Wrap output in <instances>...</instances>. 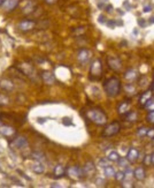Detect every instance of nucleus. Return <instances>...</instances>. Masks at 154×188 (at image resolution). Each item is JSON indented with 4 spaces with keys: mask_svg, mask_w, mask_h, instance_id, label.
Listing matches in <instances>:
<instances>
[{
    "mask_svg": "<svg viewBox=\"0 0 154 188\" xmlns=\"http://www.w3.org/2000/svg\"><path fill=\"white\" fill-rule=\"evenodd\" d=\"M96 185H98L99 187H104V186H106V182H105L102 179H99V178H98V179L96 180Z\"/></svg>",
    "mask_w": 154,
    "mask_h": 188,
    "instance_id": "nucleus-38",
    "label": "nucleus"
},
{
    "mask_svg": "<svg viewBox=\"0 0 154 188\" xmlns=\"http://www.w3.org/2000/svg\"><path fill=\"white\" fill-rule=\"evenodd\" d=\"M146 120H147V122H150V124L154 125V110L153 111H150V112L147 113V116H146Z\"/></svg>",
    "mask_w": 154,
    "mask_h": 188,
    "instance_id": "nucleus-33",
    "label": "nucleus"
},
{
    "mask_svg": "<svg viewBox=\"0 0 154 188\" xmlns=\"http://www.w3.org/2000/svg\"><path fill=\"white\" fill-rule=\"evenodd\" d=\"M124 79L129 82H133L138 79V73L135 69H128L124 74Z\"/></svg>",
    "mask_w": 154,
    "mask_h": 188,
    "instance_id": "nucleus-20",
    "label": "nucleus"
},
{
    "mask_svg": "<svg viewBox=\"0 0 154 188\" xmlns=\"http://www.w3.org/2000/svg\"><path fill=\"white\" fill-rule=\"evenodd\" d=\"M107 158H108L110 162H115V163H117V160H119V158H120V155L117 154L116 151H112V152L108 155Z\"/></svg>",
    "mask_w": 154,
    "mask_h": 188,
    "instance_id": "nucleus-30",
    "label": "nucleus"
},
{
    "mask_svg": "<svg viewBox=\"0 0 154 188\" xmlns=\"http://www.w3.org/2000/svg\"><path fill=\"white\" fill-rule=\"evenodd\" d=\"M9 98L7 95H5L2 92H0V106H7L9 104Z\"/></svg>",
    "mask_w": 154,
    "mask_h": 188,
    "instance_id": "nucleus-26",
    "label": "nucleus"
},
{
    "mask_svg": "<svg viewBox=\"0 0 154 188\" xmlns=\"http://www.w3.org/2000/svg\"><path fill=\"white\" fill-rule=\"evenodd\" d=\"M31 170H32L35 173H37V174H43V173L45 172V166H44L40 162H38V163L33 164L32 166H31Z\"/></svg>",
    "mask_w": 154,
    "mask_h": 188,
    "instance_id": "nucleus-21",
    "label": "nucleus"
},
{
    "mask_svg": "<svg viewBox=\"0 0 154 188\" xmlns=\"http://www.w3.org/2000/svg\"><path fill=\"white\" fill-rule=\"evenodd\" d=\"M115 179L117 180V181H122V180L124 179V172H116V173H115Z\"/></svg>",
    "mask_w": 154,
    "mask_h": 188,
    "instance_id": "nucleus-35",
    "label": "nucleus"
},
{
    "mask_svg": "<svg viewBox=\"0 0 154 188\" xmlns=\"http://www.w3.org/2000/svg\"><path fill=\"white\" fill-rule=\"evenodd\" d=\"M123 118H125V119L130 122H135L137 121V113L135 112V111H130V112L128 113V114H125Z\"/></svg>",
    "mask_w": 154,
    "mask_h": 188,
    "instance_id": "nucleus-24",
    "label": "nucleus"
},
{
    "mask_svg": "<svg viewBox=\"0 0 154 188\" xmlns=\"http://www.w3.org/2000/svg\"><path fill=\"white\" fill-rule=\"evenodd\" d=\"M66 172L69 174V177H70V178H73V179H76V180H81V179H83L84 177H85L84 170L82 168V167H79V166H71V167H69Z\"/></svg>",
    "mask_w": 154,
    "mask_h": 188,
    "instance_id": "nucleus-6",
    "label": "nucleus"
},
{
    "mask_svg": "<svg viewBox=\"0 0 154 188\" xmlns=\"http://www.w3.org/2000/svg\"><path fill=\"white\" fill-rule=\"evenodd\" d=\"M13 146H15L16 149H23V148L28 146V141H27L25 138H14V141H13Z\"/></svg>",
    "mask_w": 154,
    "mask_h": 188,
    "instance_id": "nucleus-16",
    "label": "nucleus"
},
{
    "mask_svg": "<svg viewBox=\"0 0 154 188\" xmlns=\"http://www.w3.org/2000/svg\"><path fill=\"white\" fill-rule=\"evenodd\" d=\"M122 84L120 79H117L116 76H113L109 79L105 80L104 82V90L105 94L108 97H116L121 92Z\"/></svg>",
    "mask_w": 154,
    "mask_h": 188,
    "instance_id": "nucleus-1",
    "label": "nucleus"
},
{
    "mask_svg": "<svg viewBox=\"0 0 154 188\" xmlns=\"http://www.w3.org/2000/svg\"><path fill=\"white\" fill-rule=\"evenodd\" d=\"M152 97H153V92H152V90H147V91L143 92L140 98H139V106L144 107V105L146 104V102L148 99H151Z\"/></svg>",
    "mask_w": 154,
    "mask_h": 188,
    "instance_id": "nucleus-18",
    "label": "nucleus"
},
{
    "mask_svg": "<svg viewBox=\"0 0 154 188\" xmlns=\"http://www.w3.org/2000/svg\"><path fill=\"white\" fill-rule=\"evenodd\" d=\"M109 162H110V160H109L108 158H101L99 160L98 165H99V166H101L102 168H105L106 166H108V165H109Z\"/></svg>",
    "mask_w": 154,
    "mask_h": 188,
    "instance_id": "nucleus-34",
    "label": "nucleus"
},
{
    "mask_svg": "<svg viewBox=\"0 0 154 188\" xmlns=\"http://www.w3.org/2000/svg\"><path fill=\"white\" fill-rule=\"evenodd\" d=\"M150 11H152V6H145V8H144V12L147 13V12H150Z\"/></svg>",
    "mask_w": 154,
    "mask_h": 188,
    "instance_id": "nucleus-41",
    "label": "nucleus"
},
{
    "mask_svg": "<svg viewBox=\"0 0 154 188\" xmlns=\"http://www.w3.org/2000/svg\"><path fill=\"white\" fill-rule=\"evenodd\" d=\"M77 59L81 63H88L91 59V52L88 50V49H81V50L77 52Z\"/></svg>",
    "mask_w": 154,
    "mask_h": 188,
    "instance_id": "nucleus-9",
    "label": "nucleus"
},
{
    "mask_svg": "<svg viewBox=\"0 0 154 188\" xmlns=\"http://www.w3.org/2000/svg\"><path fill=\"white\" fill-rule=\"evenodd\" d=\"M117 163H119V166L127 168V167H128V165H129V160L127 159V157H120V158H119V160H117Z\"/></svg>",
    "mask_w": 154,
    "mask_h": 188,
    "instance_id": "nucleus-29",
    "label": "nucleus"
},
{
    "mask_svg": "<svg viewBox=\"0 0 154 188\" xmlns=\"http://www.w3.org/2000/svg\"><path fill=\"white\" fill-rule=\"evenodd\" d=\"M19 5V0H5L2 7L5 8V11H13Z\"/></svg>",
    "mask_w": 154,
    "mask_h": 188,
    "instance_id": "nucleus-19",
    "label": "nucleus"
},
{
    "mask_svg": "<svg viewBox=\"0 0 154 188\" xmlns=\"http://www.w3.org/2000/svg\"><path fill=\"white\" fill-rule=\"evenodd\" d=\"M101 76H102V63L100 59H94L90 66L89 77L92 81H99Z\"/></svg>",
    "mask_w": 154,
    "mask_h": 188,
    "instance_id": "nucleus-3",
    "label": "nucleus"
},
{
    "mask_svg": "<svg viewBox=\"0 0 154 188\" xmlns=\"http://www.w3.org/2000/svg\"><path fill=\"white\" fill-rule=\"evenodd\" d=\"M146 134H147V128L144 127V126L139 127L137 129V135L139 138H144V136H146Z\"/></svg>",
    "mask_w": 154,
    "mask_h": 188,
    "instance_id": "nucleus-31",
    "label": "nucleus"
},
{
    "mask_svg": "<svg viewBox=\"0 0 154 188\" xmlns=\"http://www.w3.org/2000/svg\"><path fill=\"white\" fill-rule=\"evenodd\" d=\"M0 88L6 92H12L14 91L15 85H14V82L9 79H1L0 80Z\"/></svg>",
    "mask_w": 154,
    "mask_h": 188,
    "instance_id": "nucleus-10",
    "label": "nucleus"
},
{
    "mask_svg": "<svg viewBox=\"0 0 154 188\" xmlns=\"http://www.w3.org/2000/svg\"><path fill=\"white\" fill-rule=\"evenodd\" d=\"M104 173H105V176L106 177H109V178H110V177L115 176V173H116V172H115V170H114V167L110 166V165H108V166H106L104 168Z\"/></svg>",
    "mask_w": 154,
    "mask_h": 188,
    "instance_id": "nucleus-25",
    "label": "nucleus"
},
{
    "mask_svg": "<svg viewBox=\"0 0 154 188\" xmlns=\"http://www.w3.org/2000/svg\"><path fill=\"white\" fill-rule=\"evenodd\" d=\"M152 165H154V152L152 154Z\"/></svg>",
    "mask_w": 154,
    "mask_h": 188,
    "instance_id": "nucleus-44",
    "label": "nucleus"
},
{
    "mask_svg": "<svg viewBox=\"0 0 154 188\" xmlns=\"http://www.w3.org/2000/svg\"><path fill=\"white\" fill-rule=\"evenodd\" d=\"M66 174V168L62 165H56L54 168V176L55 178H62Z\"/></svg>",
    "mask_w": 154,
    "mask_h": 188,
    "instance_id": "nucleus-22",
    "label": "nucleus"
},
{
    "mask_svg": "<svg viewBox=\"0 0 154 188\" xmlns=\"http://www.w3.org/2000/svg\"><path fill=\"white\" fill-rule=\"evenodd\" d=\"M151 90H152V91H154V82H153V83H152V87H151Z\"/></svg>",
    "mask_w": 154,
    "mask_h": 188,
    "instance_id": "nucleus-45",
    "label": "nucleus"
},
{
    "mask_svg": "<svg viewBox=\"0 0 154 188\" xmlns=\"http://www.w3.org/2000/svg\"><path fill=\"white\" fill-rule=\"evenodd\" d=\"M146 136H148L150 138L153 140L154 138V128H150V129H147V134H146Z\"/></svg>",
    "mask_w": 154,
    "mask_h": 188,
    "instance_id": "nucleus-37",
    "label": "nucleus"
},
{
    "mask_svg": "<svg viewBox=\"0 0 154 188\" xmlns=\"http://www.w3.org/2000/svg\"><path fill=\"white\" fill-rule=\"evenodd\" d=\"M63 124H65V125H73V122L70 121V119H67V118L63 119Z\"/></svg>",
    "mask_w": 154,
    "mask_h": 188,
    "instance_id": "nucleus-39",
    "label": "nucleus"
},
{
    "mask_svg": "<svg viewBox=\"0 0 154 188\" xmlns=\"http://www.w3.org/2000/svg\"><path fill=\"white\" fill-rule=\"evenodd\" d=\"M150 23H154V17H152V20H150Z\"/></svg>",
    "mask_w": 154,
    "mask_h": 188,
    "instance_id": "nucleus-46",
    "label": "nucleus"
},
{
    "mask_svg": "<svg viewBox=\"0 0 154 188\" xmlns=\"http://www.w3.org/2000/svg\"><path fill=\"white\" fill-rule=\"evenodd\" d=\"M45 2L47 5H53V4L56 2V0H45Z\"/></svg>",
    "mask_w": 154,
    "mask_h": 188,
    "instance_id": "nucleus-40",
    "label": "nucleus"
},
{
    "mask_svg": "<svg viewBox=\"0 0 154 188\" xmlns=\"http://www.w3.org/2000/svg\"><path fill=\"white\" fill-rule=\"evenodd\" d=\"M139 158V151L136 148H130L128 154H127V159L129 160L130 164H135Z\"/></svg>",
    "mask_w": 154,
    "mask_h": 188,
    "instance_id": "nucleus-13",
    "label": "nucleus"
},
{
    "mask_svg": "<svg viewBox=\"0 0 154 188\" xmlns=\"http://www.w3.org/2000/svg\"><path fill=\"white\" fill-rule=\"evenodd\" d=\"M133 177H135V179L138 180V181L145 180V178H146L145 168H144V167H137V168L133 171Z\"/></svg>",
    "mask_w": 154,
    "mask_h": 188,
    "instance_id": "nucleus-17",
    "label": "nucleus"
},
{
    "mask_svg": "<svg viewBox=\"0 0 154 188\" xmlns=\"http://www.w3.org/2000/svg\"><path fill=\"white\" fill-rule=\"evenodd\" d=\"M138 24L142 25V27H145V21L144 20H138Z\"/></svg>",
    "mask_w": 154,
    "mask_h": 188,
    "instance_id": "nucleus-42",
    "label": "nucleus"
},
{
    "mask_svg": "<svg viewBox=\"0 0 154 188\" xmlns=\"http://www.w3.org/2000/svg\"><path fill=\"white\" fill-rule=\"evenodd\" d=\"M107 65L110 69L115 72H119L122 67V61L119 57H115V55H112V57H108L107 58Z\"/></svg>",
    "mask_w": 154,
    "mask_h": 188,
    "instance_id": "nucleus-7",
    "label": "nucleus"
},
{
    "mask_svg": "<svg viewBox=\"0 0 154 188\" xmlns=\"http://www.w3.org/2000/svg\"><path fill=\"white\" fill-rule=\"evenodd\" d=\"M144 109L147 110L148 112H150V111H153L154 110V97H152L151 99H148L146 102V104L144 105Z\"/></svg>",
    "mask_w": 154,
    "mask_h": 188,
    "instance_id": "nucleus-27",
    "label": "nucleus"
},
{
    "mask_svg": "<svg viewBox=\"0 0 154 188\" xmlns=\"http://www.w3.org/2000/svg\"><path fill=\"white\" fill-rule=\"evenodd\" d=\"M30 157L38 160V162H44L46 159L45 155H44L43 152H39V151H33V152H31V154H30Z\"/></svg>",
    "mask_w": 154,
    "mask_h": 188,
    "instance_id": "nucleus-23",
    "label": "nucleus"
},
{
    "mask_svg": "<svg viewBox=\"0 0 154 188\" xmlns=\"http://www.w3.org/2000/svg\"><path fill=\"white\" fill-rule=\"evenodd\" d=\"M51 187H53V188H55V187H60V185H59V184H53V185H51Z\"/></svg>",
    "mask_w": 154,
    "mask_h": 188,
    "instance_id": "nucleus-43",
    "label": "nucleus"
},
{
    "mask_svg": "<svg viewBox=\"0 0 154 188\" xmlns=\"http://www.w3.org/2000/svg\"><path fill=\"white\" fill-rule=\"evenodd\" d=\"M36 27V22L32 20H23L19 23V29L22 31H30Z\"/></svg>",
    "mask_w": 154,
    "mask_h": 188,
    "instance_id": "nucleus-12",
    "label": "nucleus"
},
{
    "mask_svg": "<svg viewBox=\"0 0 154 188\" xmlns=\"http://www.w3.org/2000/svg\"><path fill=\"white\" fill-rule=\"evenodd\" d=\"M125 90H127V92H130V94H135V87L132 85V83H129L125 85Z\"/></svg>",
    "mask_w": 154,
    "mask_h": 188,
    "instance_id": "nucleus-36",
    "label": "nucleus"
},
{
    "mask_svg": "<svg viewBox=\"0 0 154 188\" xmlns=\"http://www.w3.org/2000/svg\"><path fill=\"white\" fill-rule=\"evenodd\" d=\"M86 118L97 126H104L107 122V116L100 109H91L86 111Z\"/></svg>",
    "mask_w": 154,
    "mask_h": 188,
    "instance_id": "nucleus-2",
    "label": "nucleus"
},
{
    "mask_svg": "<svg viewBox=\"0 0 154 188\" xmlns=\"http://www.w3.org/2000/svg\"><path fill=\"white\" fill-rule=\"evenodd\" d=\"M143 164L145 166H151L152 165V155H146L143 159Z\"/></svg>",
    "mask_w": 154,
    "mask_h": 188,
    "instance_id": "nucleus-32",
    "label": "nucleus"
},
{
    "mask_svg": "<svg viewBox=\"0 0 154 188\" xmlns=\"http://www.w3.org/2000/svg\"><path fill=\"white\" fill-rule=\"evenodd\" d=\"M0 126H1V121H0Z\"/></svg>",
    "mask_w": 154,
    "mask_h": 188,
    "instance_id": "nucleus-48",
    "label": "nucleus"
},
{
    "mask_svg": "<svg viewBox=\"0 0 154 188\" xmlns=\"http://www.w3.org/2000/svg\"><path fill=\"white\" fill-rule=\"evenodd\" d=\"M0 134L4 135L5 138H10L16 135V130L10 126H0Z\"/></svg>",
    "mask_w": 154,
    "mask_h": 188,
    "instance_id": "nucleus-11",
    "label": "nucleus"
},
{
    "mask_svg": "<svg viewBox=\"0 0 154 188\" xmlns=\"http://www.w3.org/2000/svg\"><path fill=\"white\" fill-rule=\"evenodd\" d=\"M4 1H5V0H0V6L4 4Z\"/></svg>",
    "mask_w": 154,
    "mask_h": 188,
    "instance_id": "nucleus-47",
    "label": "nucleus"
},
{
    "mask_svg": "<svg viewBox=\"0 0 154 188\" xmlns=\"http://www.w3.org/2000/svg\"><path fill=\"white\" fill-rule=\"evenodd\" d=\"M130 111H131V104H130L129 99L122 100L117 106V112L121 117H124L125 114H128Z\"/></svg>",
    "mask_w": 154,
    "mask_h": 188,
    "instance_id": "nucleus-8",
    "label": "nucleus"
},
{
    "mask_svg": "<svg viewBox=\"0 0 154 188\" xmlns=\"http://www.w3.org/2000/svg\"><path fill=\"white\" fill-rule=\"evenodd\" d=\"M20 72H21L22 74H24L25 76H28V77H30L31 80H33V81H36L38 77L37 75V72H36V69L33 68L32 65H30V63H21V66H20Z\"/></svg>",
    "mask_w": 154,
    "mask_h": 188,
    "instance_id": "nucleus-5",
    "label": "nucleus"
},
{
    "mask_svg": "<svg viewBox=\"0 0 154 188\" xmlns=\"http://www.w3.org/2000/svg\"><path fill=\"white\" fill-rule=\"evenodd\" d=\"M120 130H121V124L119 121H113L105 127V129L101 133V136L106 138H112V136H115L120 133Z\"/></svg>",
    "mask_w": 154,
    "mask_h": 188,
    "instance_id": "nucleus-4",
    "label": "nucleus"
},
{
    "mask_svg": "<svg viewBox=\"0 0 154 188\" xmlns=\"http://www.w3.org/2000/svg\"><path fill=\"white\" fill-rule=\"evenodd\" d=\"M42 80L45 84H53L55 82L54 75L51 72H43L42 73Z\"/></svg>",
    "mask_w": 154,
    "mask_h": 188,
    "instance_id": "nucleus-15",
    "label": "nucleus"
},
{
    "mask_svg": "<svg viewBox=\"0 0 154 188\" xmlns=\"http://www.w3.org/2000/svg\"><path fill=\"white\" fill-rule=\"evenodd\" d=\"M35 8H36V4H33V2L31 4V2H29V5L25 6L24 9H23V14H31V12H33Z\"/></svg>",
    "mask_w": 154,
    "mask_h": 188,
    "instance_id": "nucleus-28",
    "label": "nucleus"
},
{
    "mask_svg": "<svg viewBox=\"0 0 154 188\" xmlns=\"http://www.w3.org/2000/svg\"><path fill=\"white\" fill-rule=\"evenodd\" d=\"M84 173H85V177H92L94 173H96V165L93 162H88L85 164V166L83 167Z\"/></svg>",
    "mask_w": 154,
    "mask_h": 188,
    "instance_id": "nucleus-14",
    "label": "nucleus"
}]
</instances>
